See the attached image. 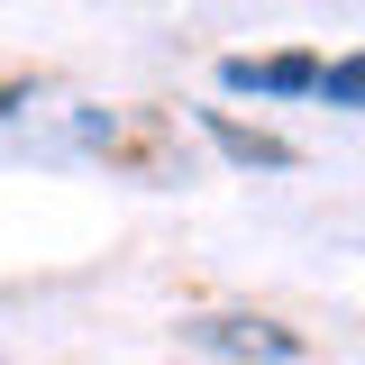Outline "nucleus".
<instances>
[{
	"label": "nucleus",
	"mask_w": 365,
	"mask_h": 365,
	"mask_svg": "<svg viewBox=\"0 0 365 365\" xmlns=\"http://www.w3.org/2000/svg\"><path fill=\"white\" fill-rule=\"evenodd\" d=\"M83 146H101L110 165H128L137 182H174V155H165L155 110H83Z\"/></svg>",
	"instance_id": "f257e3e1"
},
{
	"label": "nucleus",
	"mask_w": 365,
	"mask_h": 365,
	"mask_svg": "<svg viewBox=\"0 0 365 365\" xmlns=\"http://www.w3.org/2000/svg\"><path fill=\"white\" fill-rule=\"evenodd\" d=\"M182 338L210 347V356H237V365H292V356H311V338L283 329V319H192Z\"/></svg>",
	"instance_id": "f03ea898"
},
{
	"label": "nucleus",
	"mask_w": 365,
	"mask_h": 365,
	"mask_svg": "<svg viewBox=\"0 0 365 365\" xmlns=\"http://www.w3.org/2000/svg\"><path fill=\"white\" fill-rule=\"evenodd\" d=\"M201 128H210V146H220L228 165H247V174H292V165H302V146H292V137L247 128L237 110H201Z\"/></svg>",
	"instance_id": "7ed1b4c3"
},
{
	"label": "nucleus",
	"mask_w": 365,
	"mask_h": 365,
	"mask_svg": "<svg viewBox=\"0 0 365 365\" xmlns=\"http://www.w3.org/2000/svg\"><path fill=\"white\" fill-rule=\"evenodd\" d=\"M319 83V55H228L220 91H265V101H302Z\"/></svg>",
	"instance_id": "20e7f679"
},
{
	"label": "nucleus",
	"mask_w": 365,
	"mask_h": 365,
	"mask_svg": "<svg viewBox=\"0 0 365 365\" xmlns=\"http://www.w3.org/2000/svg\"><path fill=\"white\" fill-rule=\"evenodd\" d=\"M319 101H329V110H365V55H338V64H319Z\"/></svg>",
	"instance_id": "39448f33"
},
{
	"label": "nucleus",
	"mask_w": 365,
	"mask_h": 365,
	"mask_svg": "<svg viewBox=\"0 0 365 365\" xmlns=\"http://www.w3.org/2000/svg\"><path fill=\"white\" fill-rule=\"evenodd\" d=\"M19 101H28V91H19V83H0V119H9V110H19Z\"/></svg>",
	"instance_id": "423d86ee"
}]
</instances>
